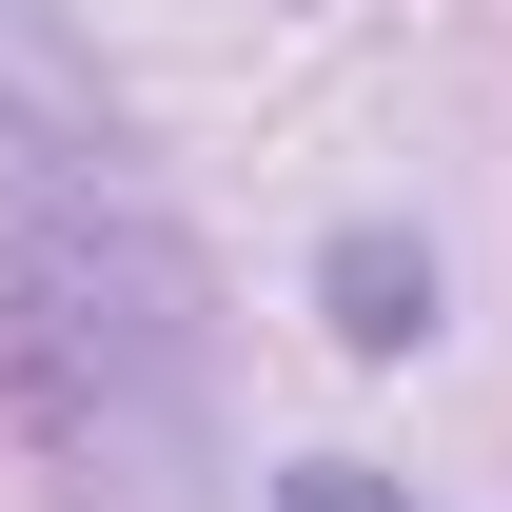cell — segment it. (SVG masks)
<instances>
[{
    "label": "cell",
    "mask_w": 512,
    "mask_h": 512,
    "mask_svg": "<svg viewBox=\"0 0 512 512\" xmlns=\"http://www.w3.org/2000/svg\"><path fill=\"white\" fill-rule=\"evenodd\" d=\"M0 375L79 512H217V296L60 0H0Z\"/></svg>",
    "instance_id": "cell-1"
},
{
    "label": "cell",
    "mask_w": 512,
    "mask_h": 512,
    "mask_svg": "<svg viewBox=\"0 0 512 512\" xmlns=\"http://www.w3.org/2000/svg\"><path fill=\"white\" fill-rule=\"evenodd\" d=\"M316 296H335V335H355V355H414V335H434V256L394 237V217H355V237L316 256Z\"/></svg>",
    "instance_id": "cell-2"
},
{
    "label": "cell",
    "mask_w": 512,
    "mask_h": 512,
    "mask_svg": "<svg viewBox=\"0 0 512 512\" xmlns=\"http://www.w3.org/2000/svg\"><path fill=\"white\" fill-rule=\"evenodd\" d=\"M276 512H414V493H394L375 453H316V473H276Z\"/></svg>",
    "instance_id": "cell-3"
}]
</instances>
